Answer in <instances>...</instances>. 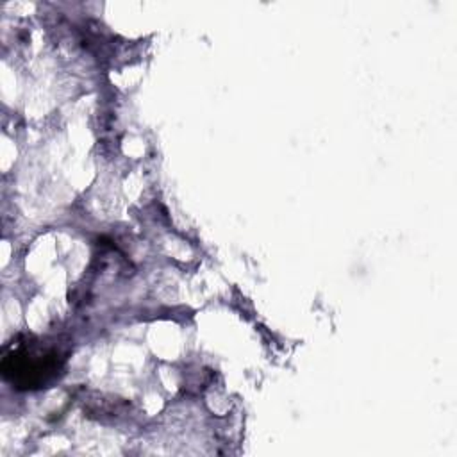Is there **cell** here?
<instances>
[{
    "instance_id": "1",
    "label": "cell",
    "mask_w": 457,
    "mask_h": 457,
    "mask_svg": "<svg viewBox=\"0 0 457 457\" xmlns=\"http://www.w3.org/2000/svg\"><path fill=\"white\" fill-rule=\"evenodd\" d=\"M4 375L20 384V387H39L50 380L59 370V359L55 352H39L30 346H20L4 355Z\"/></svg>"
}]
</instances>
